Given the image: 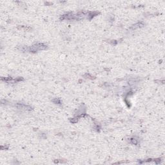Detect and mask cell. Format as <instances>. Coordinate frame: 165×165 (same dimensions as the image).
<instances>
[{"instance_id": "cell-1", "label": "cell", "mask_w": 165, "mask_h": 165, "mask_svg": "<svg viewBox=\"0 0 165 165\" xmlns=\"http://www.w3.org/2000/svg\"><path fill=\"white\" fill-rule=\"evenodd\" d=\"M46 48H47V46L43 44V43H37V44L34 45L32 47L28 48V51L34 52L43 50V49H45Z\"/></svg>"}]
</instances>
